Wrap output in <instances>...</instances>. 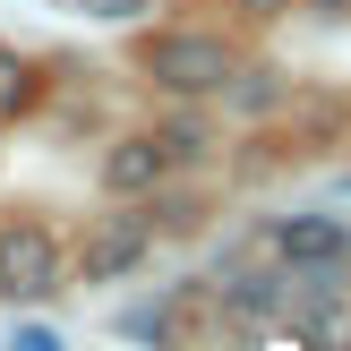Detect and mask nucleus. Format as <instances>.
Masks as SVG:
<instances>
[{
	"instance_id": "obj_1",
	"label": "nucleus",
	"mask_w": 351,
	"mask_h": 351,
	"mask_svg": "<svg viewBox=\"0 0 351 351\" xmlns=\"http://www.w3.org/2000/svg\"><path fill=\"white\" fill-rule=\"evenodd\" d=\"M232 69H240V51L223 43V34H197V26L154 34V43H146V77L163 86V95H223Z\"/></svg>"
},
{
	"instance_id": "obj_2",
	"label": "nucleus",
	"mask_w": 351,
	"mask_h": 351,
	"mask_svg": "<svg viewBox=\"0 0 351 351\" xmlns=\"http://www.w3.org/2000/svg\"><path fill=\"white\" fill-rule=\"evenodd\" d=\"M60 274H69V257L51 240V223H34V215L0 223V300H51Z\"/></svg>"
},
{
	"instance_id": "obj_3",
	"label": "nucleus",
	"mask_w": 351,
	"mask_h": 351,
	"mask_svg": "<svg viewBox=\"0 0 351 351\" xmlns=\"http://www.w3.org/2000/svg\"><path fill=\"white\" fill-rule=\"evenodd\" d=\"M146 240H154L146 215H103L95 232H86V249H77V274L86 283H120V274L146 257Z\"/></svg>"
},
{
	"instance_id": "obj_4",
	"label": "nucleus",
	"mask_w": 351,
	"mask_h": 351,
	"mask_svg": "<svg viewBox=\"0 0 351 351\" xmlns=\"http://www.w3.org/2000/svg\"><path fill=\"white\" fill-rule=\"evenodd\" d=\"M274 257L283 266H343L351 257V223L343 215H283L274 223Z\"/></svg>"
},
{
	"instance_id": "obj_5",
	"label": "nucleus",
	"mask_w": 351,
	"mask_h": 351,
	"mask_svg": "<svg viewBox=\"0 0 351 351\" xmlns=\"http://www.w3.org/2000/svg\"><path fill=\"white\" fill-rule=\"evenodd\" d=\"M163 171H171V154H163V129H146V137H120V146L103 154V189H112V197H146V189H163Z\"/></svg>"
},
{
	"instance_id": "obj_6",
	"label": "nucleus",
	"mask_w": 351,
	"mask_h": 351,
	"mask_svg": "<svg viewBox=\"0 0 351 351\" xmlns=\"http://www.w3.org/2000/svg\"><path fill=\"white\" fill-rule=\"evenodd\" d=\"M34 95H43V77H34V60H17V51L0 43V120L34 112Z\"/></svg>"
},
{
	"instance_id": "obj_7",
	"label": "nucleus",
	"mask_w": 351,
	"mask_h": 351,
	"mask_svg": "<svg viewBox=\"0 0 351 351\" xmlns=\"http://www.w3.org/2000/svg\"><path fill=\"white\" fill-rule=\"evenodd\" d=\"M232 308L240 317H274L283 308V274H232Z\"/></svg>"
},
{
	"instance_id": "obj_8",
	"label": "nucleus",
	"mask_w": 351,
	"mask_h": 351,
	"mask_svg": "<svg viewBox=\"0 0 351 351\" xmlns=\"http://www.w3.org/2000/svg\"><path fill=\"white\" fill-rule=\"evenodd\" d=\"M163 154H171V163H197V154H206V129H197V120H171V129H163Z\"/></svg>"
},
{
	"instance_id": "obj_9",
	"label": "nucleus",
	"mask_w": 351,
	"mask_h": 351,
	"mask_svg": "<svg viewBox=\"0 0 351 351\" xmlns=\"http://www.w3.org/2000/svg\"><path fill=\"white\" fill-rule=\"evenodd\" d=\"M9 351H69V343H60V326H17Z\"/></svg>"
},
{
	"instance_id": "obj_10",
	"label": "nucleus",
	"mask_w": 351,
	"mask_h": 351,
	"mask_svg": "<svg viewBox=\"0 0 351 351\" xmlns=\"http://www.w3.org/2000/svg\"><path fill=\"white\" fill-rule=\"evenodd\" d=\"M77 9H86V17H137L146 0H77Z\"/></svg>"
},
{
	"instance_id": "obj_11",
	"label": "nucleus",
	"mask_w": 351,
	"mask_h": 351,
	"mask_svg": "<svg viewBox=\"0 0 351 351\" xmlns=\"http://www.w3.org/2000/svg\"><path fill=\"white\" fill-rule=\"evenodd\" d=\"M240 9H257V17H283V9H291V0H240Z\"/></svg>"
},
{
	"instance_id": "obj_12",
	"label": "nucleus",
	"mask_w": 351,
	"mask_h": 351,
	"mask_svg": "<svg viewBox=\"0 0 351 351\" xmlns=\"http://www.w3.org/2000/svg\"><path fill=\"white\" fill-rule=\"evenodd\" d=\"M317 9H351V0H317Z\"/></svg>"
}]
</instances>
